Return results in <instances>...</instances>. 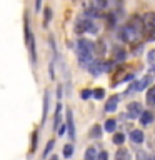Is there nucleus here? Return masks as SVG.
<instances>
[{
    "instance_id": "obj_1",
    "label": "nucleus",
    "mask_w": 155,
    "mask_h": 160,
    "mask_svg": "<svg viewBox=\"0 0 155 160\" xmlns=\"http://www.w3.org/2000/svg\"><path fill=\"white\" fill-rule=\"evenodd\" d=\"M142 23H143V33L147 35V38H155V13L148 12L142 17Z\"/></svg>"
},
{
    "instance_id": "obj_2",
    "label": "nucleus",
    "mask_w": 155,
    "mask_h": 160,
    "mask_svg": "<svg viewBox=\"0 0 155 160\" xmlns=\"http://www.w3.org/2000/svg\"><path fill=\"white\" fill-rule=\"evenodd\" d=\"M75 32L77 33H83V32H88V33H97L98 28L97 25L90 20H78L77 25H75Z\"/></svg>"
},
{
    "instance_id": "obj_3",
    "label": "nucleus",
    "mask_w": 155,
    "mask_h": 160,
    "mask_svg": "<svg viewBox=\"0 0 155 160\" xmlns=\"http://www.w3.org/2000/svg\"><path fill=\"white\" fill-rule=\"evenodd\" d=\"M137 37H138V33L133 30L132 25H125V27L118 30V38L123 40V42H133Z\"/></svg>"
},
{
    "instance_id": "obj_4",
    "label": "nucleus",
    "mask_w": 155,
    "mask_h": 160,
    "mask_svg": "<svg viewBox=\"0 0 155 160\" xmlns=\"http://www.w3.org/2000/svg\"><path fill=\"white\" fill-rule=\"evenodd\" d=\"M77 50L93 53L95 52V45H93V42H90V40H87V38H78L77 40Z\"/></svg>"
},
{
    "instance_id": "obj_5",
    "label": "nucleus",
    "mask_w": 155,
    "mask_h": 160,
    "mask_svg": "<svg viewBox=\"0 0 155 160\" xmlns=\"http://www.w3.org/2000/svg\"><path fill=\"white\" fill-rule=\"evenodd\" d=\"M150 83H152V77H150V75H145V77H143L142 80H138V82L135 83V85H132V88L128 90V93L132 92V90H137V92H142V90H145V88H147Z\"/></svg>"
},
{
    "instance_id": "obj_6",
    "label": "nucleus",
    "mask_w": 155,
    "mask_h": 160,
    "mask_svg": "<svg viewBox=\"0 0 155 160\" xmlns=\"http://www.w3.org/2000/svg\"><path fill=\"white\" fill-rule=\"evenodd\" d=\"M87 68H88V72L92 73L93 77H98V75L103 72V62H100V60H92Z\"/></svg>"
},
{
    "instance_id": "obj_7",
    "label": "nucleus",
    "mask_w": 155,
    "mask_h": 160,
    "mask_svg": "<svg viewBox=\"0 0 155 160\" xmlns=\"http://www.w3.org/2000/svg\"><path fill=\"white\" fill-rule=\"evenodd\" d=\"M127 112H128V117H132V118H137L142 115V105H140L138 102H132V103H128V107H127Z\"/></svg>"
},
{
    "instance_id": "obj_8",
    "label": "nucleus",
    "mask_w": 155,
    "mask_h": 160,
    "mask_svg": "<svg viewBox=\"0 0 155 160\" xmlns=\"http://www.w3.org/2000/svg\"><path fill=\"white\" fill-rule=\"evenodd\" d=\"M67 130H68V137L70 138H75V123H73V113L72 110H67Z\"/></svg>"
},
{
    "instance_id": "obj_9",
    "label": "nucleus",
    "mask_w": 155,
    "mask_h": 160,
    "mask_svg": "<svg viewBox=\"0 0 155 160\" xmlns=\"http://www.w3.org/2000/svg\"><path fill=\"white\" fill-rule=\"evenodd\" d=\"M127 58V52H125L123 48H120V47H115L113 48V60L117 63H120V62H123V60Z\"/></svg>"
},
{
    "instance_id": "obj_10",
    "label": "nucleus",
    "mask_w": 155,
    "mask_h": 160,
    "mask_svg": "<svg viewBox=\"0 0 155 160\" xmlns=\"http://www.w3.org/2000/svg\"><path fill=\"white\" fill-rule=\"evenodd\" d=\"M117 105H118V97L113 95L107 100V105H105V112H115L117 110Z\"/></svg>"
},
{
    "instance_id": "obj_11",
    "label": "nucleus",
    "mask_w": 155,
    "mask_h": 160,
    "mask_svg": "<svg viewBox=\"0 0 155 160\" xmlns=\"http://www.w3.org/2000/svg\"><path fill=\"white\" fill-rule=\"evenodd\" d=\"M93 60V53H88V52H80L78 50V62L82 63V65H87L88 67V63Z\"/></svg>"
},
{
    "instance_id": "obj_12",
    "label": "nucleus",
    "mask_w": 155,
    "mask_h": 160,
    "mask_svg": "<svg viewBox=\"0 0 155 160\" xmlns=\"http://www.w3.org/2000/svg\"><path fill=\"white\" fill-rule=\"evenodd\" d=\"M152 122H153V113L150 112V110L142 112V115H140V123L142 125H150Z\"/></svg>"
},
{
    "instance_id": "obj_13",
    "label": "nucleus",
    "mask_w": 155,
    "mask_h": 160,
    "mask_svg": "<svg viewBox=\"0 0 155 160\" xmlns=\"http://www.w3.org/2000/svg\"><path fill=\"white\" fill-rule=\"evenodd\" d=\"M130 140L133 143H142L143 142V132L142 130H132L130 132Z\"/></svg>"
},
{
    "instance_id": "obj_14",
    "label": "nucleus",
    "mask_w": 155,
    "mask_h": 160,
    "mask_svg": "<svg viewBox=\"0 0 155 160\" xmlns=\"http://www.w3.org/2000/svg\"><path fill=\"white\" fill-rule=\"evenodd\" d=\"M145 102H147V105H150V107H155V85L150 90H147V93H145Z\"/></svg>"
},
{
    "instance_id": "obj_15",
    "label": "nucleus",
    "mask_w": 155,
    "mask_h": 160,
    "mask_svg": "<svg viewBox=\"0 0 155 160\" xmlns=\"http://www.w3.org/2000/svg\"><path fill=\"white\" fill-rule=\"evenodd\" d=\"M115 160H130V153L125 148H118L115 152Z\"/></svg>"
},
{
    "instance_id": "obj_16",
    "label": "nucleus",
    "mask_w": 155,
    "mask_h": 160,
    "mask_svg": "<svg viewBox=\"0 0 155 160\" xmlns=\"http://www.w3.org/2000/svg\"><path fill=\"white\" fill-rule=\"evenodd\" d=\"M60 120H62V105H57V110H55V120H53V128L60 127Z\"/></svg>"
},
{
    "instance_id": "obj_17",
    "label": "nucleus",
    "mask_w": 155,
    "mask_h": 160,
    "mask_svg": "<svg viewBox=\"0 0 155 160\" xmlns=\"http://www.w3.org/2000/svg\"><path fill=\"white\" fill-rule=\"evenodd\" d=\"M103 128H105V132L112 133V132H115V128H117V122H115L113 118H108L107 122H105V125H103Z\"/></svg>"
},
{
    "instance_id": "obj_18",
    "label": "nucleus",
    "mask_w": 155,
    "mask_h": 160,
    "mask_svg": "<svg viewBox=\"0 0 155 160\" xmlns=\"http://www.w3.org/2000/svg\"><path fill=\"white\" fill-rule=\"evenodd\" d=\"M85 160H97V150L95 147H88L85 152Z\"/></svg>"
},
{
    "instance_id": "obj_19",
    "label": "nucleus",
    "mask_w": 155,
    "mask_h": 160,
    "mask_svg": "<svg viewBox=\"0 0 155 160\" xmlns=\"http://www.w3.org/2000/svg\"><path fill=\"white\" fill-rule=\"evenodd\" d=\"M92 5H93V8L102 10L108 5V0H92Z\"/></svg>"
},
{
    "instance_id": "obj_20",
    "label": "nucleus",
    "mask_w": 155,
    "mask_h": 160,
    "mask_svg": "<svg viewBox=\"0 0 155 160\" xmlns=\"http://www.w3.org/2000/svg\"><path fill=\"white\" fill-rule=\"evenodd\" d=\"M47 113H48V92H45V95H43V115H42L43 120L47 118Z\"/></svg>"
},
{
    "instance_id": "obj_21",
    "label": "nucleus",
    "mask_w": 155,
    "mask_h": 160,
    "mask_svg": "<svg viewBox=\"0 0 155 160\" xmlns=\"http://www.w3.org/2000/svg\"><path fill=\"white\" fill-rule=\"evenodd\" d=\"M72 155H73V145H72V143H67V145L63 147V157H65V158H70Z\"/></svg>"
},
{
    "instance_id": "obj_22",
    "label": "nucleus",
    "mask_w": 155,
    "mask_h": 160,
    "mask_svg": "<svg viewBox=\"0 0 155 160\" xmlns=\"http://www.w3.org/2000/svg\"><path fill=\"white\" fill-rule=\"evenodd\" d=\"M90 137H95V138L102 137V128H100V125H93V128L90 130Z\"/></svg>"
},
{
    "instance_id": "obj_23",
    "label": "nucleus",
    "mask_w": 155,
    "mask_h": 160,
    "mask_svg": "<svg viewBox=\"0 0 155 160\" xmlns=\"http://www.w3.org/2000/svg\"><path fill=\"white\" fill-rule=\"evenodd\" d=\"M92 95L97 100H102L105 97V92H103V88H95V90H92Z\"/></svg>"
},
{
    "instance_id": "obj_24",
    "label": "nucleus",
    "mask_w": 155,
    "mask_h": 160,
    "mask_svg": "<svg viewBox=\"0 0 155 160\" xmlns=\"http://www.w3.org/2000/svg\"><path fill=\"white\" fill-rule=\"evenodd\" d=\"M123 142H125V135H123V133H115V135H113V143L122 145Z\"/></svg>"
},
{
    "instance_id": "obj_25",
    "label": "nucleus",
    "mask_w": 155,
    "mask_h": 160,
    "mask_svg": "<svg viewBox=\"0 0 155 160\" xmlns=\"http://www.w3.org/2000/svg\"><path fill=\"white\" fill-rule=\"evenodd\" d=\"M53 147H55V140H50L47 143V147H45V150H43V157H47V155L53 150Z\"/></svg>"
},
{
    "instance_id": "obj_26",
    "label": "nucleus",
    "mask_w": 155,
    "mask_h": 160,
    "mask_svg": "<svg viewBox=\"0 0 155 160\" xmlns=\"http://www.w3.org/2000/svg\"><path fill=\"white\" fill-rule=\"evenodd\" d=\"M80 97H82L83 100L90 98V97H92V90H87V88H85V90H82V92H80Z\"/></svg>"
},
{
    "instance_id": "obj_27",
    "label": "nucleus",
    "mask_w": 155,
    "mask_h": 160,
    "mask_svg": "<svg viewBox=\"0 0 155 160\" xmlns=\"http://www.w3.org/2000/svg\"><path fill=\"white\" fill-rule=\"evenodd\" d=\"M147 60L152 65H155V50H150V52L147 53Z\"/></svg>"
},
{
    "instance_id": "obj_28",
    "label": "nucleus",
    "mask_w": 155,
    "mask_h": 160,
    "mask_svg": "<svg viewBox=\"0 0 155 160\" xmlns=\"http://www.w3.org/2000/svg\"><path fill=\"white\" fill-rule=\"evenodd\" d=\"M43 13H45V25H47V23L50 22V18H52V10H50V8L47 7V8H45V12H43Z\"/></svg>"
},
{
    "instance_id": "obj_29",
    "label": "nucleus",
    "mask_w": 155,
    "mask_h": 160,
    "mask_svg": "<svg viewBox=\"0 0 155 160\" xmlns=\"http://www.w3.org/2000/svg\"><path fill=\"white\" fill-rule=\"evenodd\" d=\"M97 160H108V153H107V152L97 153Z\"/></svg>"
},
{
    "instance_id": "obj_30",
    "label": "nucleus",
    "mask_w": 155,
    "mask_h": 160,
    "mask_svg": "<svg viewBox=\"0 0 155 160\" xmlns=\"http://www.w3.org/2000/svg\"><path fill=\"white\" fill-rule=\"evenodd\" d=\"M87 15H88V17H98V10L97 8H93V10H87Z\"/></svg>"
},
{
    "instance_id": "obj_31",
    "label": "nucleus",
    "mask_w": 155,
    "mask_h": 160,
    "mask_svg": "<svg viewBox=\"0 0 155 160\" xmlns=\"http://www.w3.org/2000/svg\"><path fill=\"white\" fill-rule=\"evenodd\" d=\"M35 148H37V132H35L33 137H32V152H33Z\"/></svg>"
},
{
    "instance_id": "obj_32",
    "label": "nucleus",
    "mask_w": 155,
    "mask_h": 160,
    "mask_svg": "<svg viewBox=\"0 0 155 160\" xmlns=\"http://www.w3.org/2000/svg\"><path fill=\"white\" fill-rule=\"evenodd\" d=\"M40 5H42V0H35V12H40Z\"/></svg>"
},
{
    "instance_id": "obj_33",
    "label": "nucleus",
    "mask_w": 155,
    "mask_h": 160,
    "mask_svg": "<svg viewBox=\"0 0 155 160\" xmlns=\"http://www.w3.org/2000/svg\"><path fill=\"white\" fill-rule=\"evenodd\" d=\"M65 130H67V125H62V127H58V135H65Z\"/></svg>"
},
{
    "instance_id": "obj_34",
    "label": "nucleus",
    "mask_w": 155,
    "mask_h": 160,
    "mask_svg": "<svg viewBox=\"0 0 155 160\" xmlns=\"http://www.w3.org/2000/svg\"><path fill=\"white\" fill-rule=\"evenodd\" d=\"M130 80H135V75H133V73H130V75H127V77L123 78V82H130Z\"/></svg>"
},
{
    "instance_id": "obj_35",
    "label": "nucleus",
    "mask_w": 155,
    "mask_h": 160,
    "mask_svg": "<svg viewBox=\"0 0 155 160\" xmlns=\"http://www.w3.org/2000/svg\"><path fill=\"white\" fill-rule=\"evenodd\" d=\"M137 155H138V160H147V155H145L143 152H138Z\"/></svg>"
},
{
    "instance_id": "obj_36",
    "label": "nucleus",
    "mask_w": 155,
    "mask_h": 160,
    "mask_svg": "<svg viewBox=\"0 0 155 160\" xmlns=\"http://www.w3.org/2000/svg\"><path fill=\"white\" fill-rule=\"evenodd\" d=\"M57 97H58V98L62 97V87H58V88H57Z\"/></svg>"
},
{
    "instance_id": "obj_37",
    "label": "nucleus",
    "mask_w": 155,
    "mask_h": 160,
    "mask_svg": "<svg viewBox=\"0 0 155 160\" xmlns=\"http://www.w3.org/2000/svg\"><path fill=\"white\" fill-rule=\"evenodd\" d=\"M50 160H58V158H57V157H55V155H53V157H52V158H50Z\"/></svg>"
},
{
    "instance_id": "obj_38",
    "label": "nucleus",
    "mask_w": 155,
    "mask_h": 160,
    "mask_svg": "<svg viewBox=\"0 0 155 160\" xmlns=\"http://www.w3.org/2000/svg\"><path fill=\"white\" fill-rule=\"evenodd\" d=\"M153 72H155V67H153Z\"/></svg>"
},
{
    "instance_id": "obj_39",
    "label": "nucleus",
    "mask_w": 155,
    "mask_h": 160,
    "mask_svg": "<svg viewBox=\"0 0 155 160\" xmlns=\"http://www.w3.org/2000/svg\"><path fill=\"white\" fill-rule=\"evenodd\" d=\"M147 160H148V158H147Z\"/></svg>"
}]
</instances>
